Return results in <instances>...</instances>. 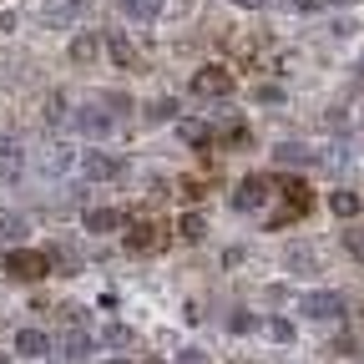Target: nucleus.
Wrapping results in <instances>:
<instances>
[{
	"label": "nucleus",
	"instance_id": "f257e3e1",
	"mask_svg": "<svg viewBox=\"0 0 364 364\" xmlns=\"http://www.w3.org/2000/svg\"><path fill=\"white\" fill-rule=\"evenodd\" d=\"M6 273H11V279H21V284H36V279H46V253L11 248V253H6Z\"/></svg>",
	"mask_w": 364,
	"mask_h": 364
},
{
	"label": "nucleus",
	"instance_id": "f03ea898",
	"mask_svg": "<svg viewBox=\"0 0 364 364\" xmlns=\"http://www.w3.org/2000/svg\"><path fill=\"white\" fill-rule=\"evenodd\" d=\"M268 193H273V182H268V177H243L238 188H233V208H238V213H253V208L268 203Z\"/></svg>",
	"mask_w": 364,
	"mask_h": 364
},
{
	"label": "nucleus",
	"instance_id": "7ed1b4c3",
	"mask_svg": "<svg viewBox=\"0 0 364 364\" xmlns=\"http://www.w3.org/2000/svg\"><path fill=\"white\" fill-rule=\"evenodd\" d=\"M193 91H198V97H228V91H233V76H228L223 66H203L193 76Z\"/></svg>",
	"mask_w": 364,
	"mask_h": 364
},
{
	"label": "nucleus",
	"instance_id": "20e7f679",
	"mask_svg": "<svg viewBox=\"0 0 364 364\" xmlns=\"http://www.w3.org/2000/svg\"><path fill=\"white\" fill-rule=\"evenodd\" d=\"M167 243V228L162 223H136L132 233H127V248L132 253H152V248H162Z\"/></svg>",
	"mask_w": 364,
	"mask_h": 364
},
{
	"label": "nucleus",
	"instance_id": "39448f33",
	"mask_svg": "<svg viewBox=\"0 0 364 364\" xmlns=\"http://www.w3.org/2000/svg\"><path fill=\"white\" fill-rule=\"evenodd\" d=\"M309 318H344V299L339 294H329V289H318V294H309L304 304H299Z\"/></svg>",
	"mask_w": 364,
	"mask_h": 364
},
{
	"label": "nucleus",
	"instance_id": "423d86ee",
	"mask_svg": "<svg viewBox=\"0 0 364 364\" xmlns=\"http://www.w3.org/2000/svg\"><path fill=\"white\" fill-rule=\"evenodd\" d=\"M21 167H26L21 142H16V136H0V182H16V177H21Z\"/></svg>",
	"mask_w": 364,
	"mask_h": 364
},
{
	"label": "nucleus",
	"instance_id": "0eeeda50",
	"mask_svg": "<svg viewBox=\"0 0 364 364\" xmlns=\"http://www.w3.org/2000/svg\"><path fill=\"white\" fill-rule=\"evenodd\" d=\"M107 56H112V61H117L122 71H132V66H142V61H136V51H132V41H127L122 31H112V36H107Z\"/></svg>",
	"mask_w": 364,
	"mask_h": 364
},
{
	"label": "nucleus",
	"instance_id": "6e6552de",
	"mask_svg": "<svg viewBox=\"0 0 364 364\" xmlns=\"http://www.w3.org/2000/svg\"><path fill=\"white\" fill-rule=\"evenodd\" d=\"M76 127H81L86 136H102V132H112V112H107V107H86V112L76 117Z\"/></svg>",
	"mask_w": 364,
	"mask_h": 364
},
{
	"label": "nucleus",
	"instance_id": "1a4fd4ad",
	"mask_svg": "<svg viewBox=\"0 0 364 364\" xmlns=\"http://www.w3.org/2000/svg\"><path fill=\"white\" fill-rule=\"evenodd\" d=\"M46 344H51V339H46L41 329H21V334H16V354H26V359H41Z\"/></svg>",
	"mask_w": 364,
	"mask_h": 364
},
{
	"label": "nucleus",
	"instance_id": "9d476101",
	"mask_svg": "<svg viewBox=\"0 0 364 364\" xmlns=\"http://www.w3.org/2000/svg\"><path fill=\"white\" fill-rule=\"evenodd\" d=\"M26 228H31L26 218H11V213H6V218H0V248H11V243L21 248V243H26Z\"/></svg>",
	"mask_w": 364,
	"mask_h": 364
},
{
	"label": "nucleus",
	"instance_id": "9b49d317",
	"mask_svg": "<svg viewBox=\"0 0 364 364\" xmlns=\"http://www.w3.org/2000/svg\"><path fill=\"white\" fill-rule=\"evenodd\" d=\"M177 136H182V142H188V147H208V127L203 122H193V117H177Z\"/></svg>",
	"mask_w": 364,
	"mask_h": 364
},
{
	"label": "nucleus",
	"instance_id": "f8f14e48",
	"mask_svg": "<svg viewBox=\"0 0 364 364\" xmlns=\"http://www.w3.org/2000/svg\"><path fill=\"white\" fill-rule=\"evenodd\" d=\"M117 223H122L117 208H91V213H86V233H112Z\"/></svg>",
	"mask_w": 364,
	"mask_h": 364
},
{
	"label": "nucleus",
	"instance_id": "ddd939ff",
	"mask_svg": "<svg viewBox=\"0 0 364 364\" xmlns=\"http://www.w3.org/2000/svg\"><path fill=\"white\" fill-rule=\"evenodd\" d=\"M91 344H97V339H91V334H66V344H61V354L71 359V364H81V359H91Z\"/></svg>",
	"mask_w": 364,
	"mask_h": 364
},
{
	"label": "nucleus",
	"instance_id": "4468645a",
	"mask_svg": "<svg viewBox=\"0 0 364 364\" xmlns=\"http://www.w3.org/2000/svg\"><path fill=\"white\" fill-rule=\"evenodd\" d=\"M81 172H86L91 182H107V177H117V162H112V157H97V152H91V157L81 162Z\"/></svg>",
	"mask_w": 364,
	"mask_h": 364
},
{
	"label": "nucleus",
	"instance_id": "2eb2a0df",
	"mask_svg": "<svg viewBox=\"0 0 364 364\" xmlns=\"http://www.w3.org/2000/svg\"><path fill=\"white\" fill-rule=\"evenodd\" d=\"M167 0H127V21H157Z\"/></svg>",
	"mask_w": 364,
	"mask_h": 364
},
{
	"label": "nucleus",
	"instance_id": "dca6fc26",
	"mask_svg": "<svg viewBox=\"0 0 364 364\" xmlns=\"http://www.w3.org/2000/svg\"><path fill=\"white\" fill-rule=\"evenodd\" d=\"M318 263H314V248L304 243V248H289V273H314Z\"/></svg>",
	"mask_w": 364,
	"mask_h": 364
},
{
	"label": "nucleus",
	"instance_id": "f3484780",
	"mask_svg": "<svg viewBox=\"0 0 364 364\" xmlns=\"http://www.w3.org/2000/svg\"><path fill=\"white\" fill-rule=\"evenodd\" d=\"M71 61H81V66L97 61V36H76V41H71Z\"/></svg>",
	"mask_w": 364,
	"mask_h": 364
},
{
	"label": "nucleus",
	"instance_id": "a211bd4d",
	"mask_svg": "<svg viewBox=\"0 0 364 364\" xmlns=\"http://www.w3.org/2000/svg\"><path fill=\"white\" fill-rule=\"evenodd\" d=\"M81 11V0H51V6H46V21H51V26H61L66 16H76Z\"/></svg>",
	"mask_w": 364,
	"mask_h": 364
},
{
	"label": "nucleus",
	"instance_id": "6ab92c4d",
	"mask_svg": "<svg viewBox=\"0 0 364 364\" xmlns=\"http://www.w3.org/2000/svg\"><path fill=\"white\" fill-rule=\"evenodd\" d=\"M329 208H334V218H359V198L354 193H334Z\"/></svg>",
	"mask_w": 364,
	"mask_h": 364
},
{
	"label": "nucleus",
	"instance_id": "aec40b11",
	"mask_svg": "<svg viewBox=\"0 0 364 364\" xmlns=\"http://www.w3.org/2000/svg\"><path fill=\"white\" fill-rule=\"evenodd\" d=\"M102 107H107L112 117H122V112H132V97H122V91H107V97H102Z\"/></svg>",
	"mask_w": 364,
	"mask_h": 364
},
{
	"label": "nucleus",
	"instance_id": "412c9836",
	"mask_svg": "<svg viewBox=\"0 0 364 364\" xmlns=\"http://www.w3.org/2000/svg\"><path fill=\"white\" fill-rule=\"evenodd\" d=\"M304 157H309L304 142H279V162H304Z\"/></svg>",
	"mask_w": 364,
	"mask_h": 364
},
{
	"label": "nucleus",
	"instance_id": "4be33fe9",
	"mask_svg": "<svg viewBox=\"0 0 364 364\" xmlns=\"http://www.w3.org/2000/svg\"><path fill=\"white\" fill-rule=\"evenodd\" d=\"M268 334L279 339V344H289L294 339V324H289V318H268Z\"/></svg>",
	"mask_w": 364,
	"mask_h": 364
},
{
	"label": "nucleus",
	"instance_id": "5701e85b",
	"mask_svg": "<svg viewBox=\"0 0 364 364\" xmlns=\"http://www.w3.org/2000/svg\"><path fill=\"white\" fill-rule=\"evenodd\" d=\"M253 97H258L263 107H284V91H279V86H258Z\"/></svg>",
	"mask_w": 364,
	"mask_h": 364
},
{
	"label": "nucleus",
	"instance_id": "b1692460",
	"mask_svg": "<svg viewBox=\"0 0 364 364\" xmlns=\"http://www.w3.org/2000/svg\"><path fill=\"white\" fill-rule=\"evenodd\" d=\"M344 248H349L354 258H364V228H349V233H344Z\"/></svg>",
	"mask_w": 364,
	"mask_h": 364
},
{
	"label": "nucleus",
	"instance_id": "393cba45",
	"mask_svg": "<svg viewBox=\"0 0 364 364\" xmlns=\"http://www.w3.org/2000/svg\"><path fill=\"white\" fill-rule=\"evenodd\" d=\"M182 238H203V218H198V213L182 218Z\"/></svg>",
	"mask_w": 364,
	"mask_h": 364
},
{
	"label": "nucleus",
	"instance_id": "a878e982",
	"mask_svg": "<svg viewBox=\"0 0 364 364\" xmlns=\"http://www.w3.org/2000/svg\"><path fill=\"white\" fill-rule=\"evenodd\" d=\"M66 117V97H51V102H46V122H61Z\"/></svg>",
	"mask_w": 364,
	"mask_h": 364
},
{
	"label": "nucleus",
	"instance_id": "bb28decb",
	"mask_svg": "<svg viewBox=\"0 0 364 364\" xmlns=\"http://www.w3.org/2000/svg\"><path fill=\"white\" fill-rule=\"evenodd\" d=\"M177 364H213L203 349H177Z\"/></svg>",
	"mask_w": 364,
	"mask_h": 364
},
{
	"label": "nucleus",
	"instance_id": "cd10ccee",
	"mask_svg": "<svg viewBox=\"0 0 364 364\" xmlns=\"http://www.w3.org/2000/svg\"><path fill=\"white\" fill-rule=\"evenodd\" d=\"M16 21H21L16 11H0V31H16Z\"/></svg>",
	"mask_w": 364,
	"mask_h": 364
},
{
	"label": "nucleus",
	"instance_id": "c85d7f7f",
	"mask_svg": "<svg viewBox=\"0 0 364 364\" xmlns=\"http://www.w3.org/2000/svg\"><path fill=\"white\" fill-rule=\"evenodd\" d=\"M284 6H299V11H309V6H314V0H284Z\"/></svg>",
	"mask_w": 364,
	"mask_h": 364
},
{
	"label": "nucleus",
	"instance_id": "c756f323",
	"mask_svg": "<svg viewBox=\"0 0 364 364\" xmlns=\"http://www.w3.org/2000/svg\"><path fill=\"white\" fill-rule=\"evenodd\" d=\"M238 6H243V11H258V6H263V0H238Z\"/></svg>",
	"mask_w": 364,
	"mask_h": 364
},
{
	"label": "nucleus",
	"instance_id": "7c9ffc66",
	"mask_svg": "<svg viewBox=\"0 0 364 364\" xmlns=\"http://www.w3.org/2000/svg\"><path fill=\"white\" fill-rule=\"evenodd\" d=\"M329 6H349V0H329Z\"/></svg>",
	"mask_w": 364,
	"mask_h": 364
},
{
	"label": "nucleus",
	"instance_id": "2f4dec72",
	"mask_svg": "<svg viewBox=\"0 0 364 364\" xmlns=\"http://www.w3.org/2000/svg\"><path fill=\"white\" fill-rule=\"evenodd\" d=\"M107 364H127V359H107Z\"/></svg>",
	"mask_w": 364,
	"mask_h": 364
},
{
	"label": "nucleus",
	"instance_id": "473e14b6",
	"mask_svg": "<svg viewBox=\"0 0 364 364\" xmlns=\"http://www.w3.org/2000/svg\"><path fill=\"white\" fill-rule=\"evenodd\" d=\"M0 364H11V359H6V354H0Z\"/></svg>",
	"mask_w": 364,
	"mask_h": 364
}]
</instances>
